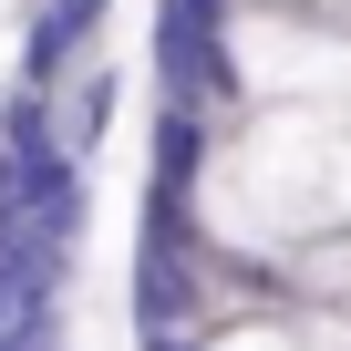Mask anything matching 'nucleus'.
Instances as JSON below:
<instances>
[{
    "mask_svg": "<svg viewBox=\"0 0 351 351\" xmlns=\"http://www.w3.org/2000/svg\"><path fill=\"white\" fill-rule=\"evenodd\" d=\"M155 93L207 124L238 114V11L228 0H155Z\"/></svg>",
    "mask_w": 351,
    "mask_h": 351,
    "instance_id": "obj_1",
    "label": "nucleus"
},
{
    "mask_svg": "<svg viewBox=\"0 0 351 351\" xmlns=\"http://www.w3.org/2000/svg\"><path fill=\"white\" fill-rule=\"evenodd\" d=\"M52 93H62V104H52L62 145H73V155H93V145H104V124H114V73H104V62L83 52V62H73V73H62Z\"/></svg>",
    "mask_w": 351,
    "mask_h": 351,
    "instance_id": "obj_2",
    "label": "nucleus"
}]
</instances>
